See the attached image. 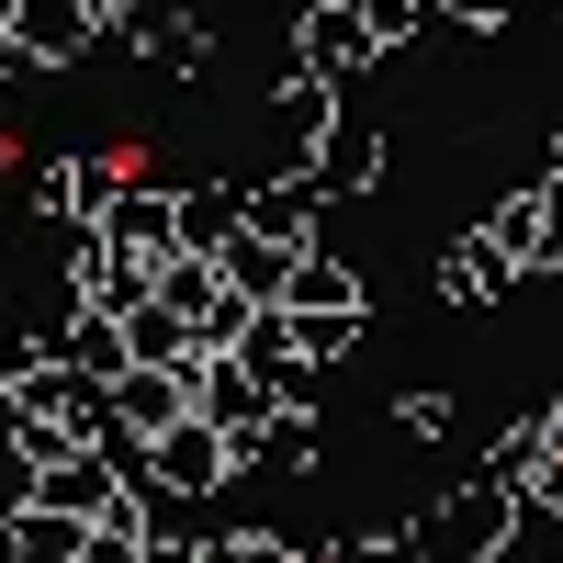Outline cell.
Instances as JSON below:
<instances>
[{
  "label": "cell",
  "mask_w": 563,
  "mask_h": 563,
  "mask_svg": "<svg viewBox=\"0 0 563 563\" xmlns=\"http://www.w3.org/2000/svg\"><path fill=\"white\" fill-rule=\"evenodd\" d=\"M0 34L23 45V68H68V57H79V45L102 34V23H90L79 0H12V23H0Z\"/></svg>",
  "instance_id": "obj_4"
},
{
  "label": "cell",
  "mask_w": 563,
  "mask_h": 563,
  "mask_svg": "<svg viewBox=\"0 0 563 563\" xmlns=\"http://www.w3.org/2000/svg\"><path fill=\"white\" fill-rule=\"evenodd\" d=\"M552 169H563V158H552Z\"/></svg>",
  "instance_id": "obj_17"
},
{
  "label": "cell",
  "mask_w": 563,
  "mask_h": 563,
  "mask_svg": "<svg viewBox=\"0 0 563 563\" xmlns=\"http://www.w3.org/2000/svg\"><path fill=\"white\" fill-rule=\"evenodd\" d=\"M0 563H12V519H0Z\"/></svg>",
  "instance_id": "obj_15"
},
{
  "label": "cell",
  "mask_w": 563,
  "mask_h": 563,
  "mask_svg": "<svg viewBox=\"0 0 563 563\" xmlns=\"http://www.w3.org/2000/svg\"><path fill=\"white\" fill-rule=\"evenodd\" d=\"M12 68H23V45H12V34H0V79H12Z\"/></svg>",
  "instance_id": "obj_14"
},
{
  "label": "cell",
  "mask_w": 563,
  "mask_h": 563,
  "mask_svg": "<svg viewBox=\"0 0 563 563\" xmlns=\"http://www.w3.org/2000/svg\"><path fill=\"white\" fill-rule=\"evenodd\" d=\"M79 552H90V530L57 519V507H23L12 519V563H79Z\"/></svg>",
  "instance_id": "obj_8"
},
{
  "label": "cell",
  "mask_w": 563,
  "mask_h": 563,
  "mask_svg": "<svg viewBox=\"0 0 563 563\" xmlns=\"http://www.w3.org/2000/svg\"><path fill=\"white\" fill-rule=\"evenodd\" d=\"M282 316H361V282L339 271V260H294V271H282Z\"/></svg>",
  "instance_id": "obj_5"
},
{
  "label": "cell",
  "mask_w": 563,
  "mask_h": 563,
  "mask_svg": "<svg viewBox=\"0 0 563 563\" xmlns=\"http://www.w3.org/2000/svg\"><path fill=\"white\" fill-rule=\"evenodd\" d=\"M372 169H384V147H372L361 124H339V135H327V147H316V169H305V180H316V192H361Z\"/></svg>",
  "instance_id": "obj_9"
},
{
  "label": "cell",
  "mask_w": 563,
  "mask_h": 563,
  "mask_svg": "<svg viewBox=\"0 0 563 563\" xmlns=\"http://www.w3.org/2000/svg\"><path fill=\"white\" fill-rule=\"evenodd\" d=\"M102 249H124V260H180V192H147V180H124V192L102 203V225H90Z\"/></svg>",
  "instance_id": "obj_1"
},
{
  "label": "cell",
  "mask_w": 563,
  "mask_h": 563,
  "mask_svg": "<svg viewBox=\"0 0 563 563\" xmlns=\"http://www.w3.org/2000/svg\"><path fill=\"white\" fill-rule=\"evenodd\" d=\"M57 361L90 372V384H113V372H124V316H90V305H79V316L57 327Z\"/></svg>",
  "instance_id": "obj_7"
},
{
  "label": "cell",
  "mask_w": 563,
  "mask_h": 563,
  "mask_svg": "<svg viewBox=\"0 0 563 563\" xmlns=\"http://www.w3.org/2000/svg\"><path fill=\"white\" fill-rule=\"evenodd\" d=\"M361 45H384V34H372V12H305V79L361 68Z\"/></svg>",
  "instance_id": "obj_6"
},
{
  "label": "cell",
  "mask_w": 563,
  "mask_h": 563,
  "mask_svg": "<svg viewBox=\"0 0 563 563\" xmlns=\"http://www.w3.org/2000/svg\"><path fill=\"white\" fill-rule=\"evenodd\" d=\"M79 12H90V23H113V12H124V0H79Z\"/></svg>",
  "instance_id": "obj_13"
},
{
  "label": "cell",
  "mask_w": 563,
  "mask_h": 563,
  "mask_svg": "<svg viewBox=\"0 0 563 563\" xmlns=\"http://www.w3.org/2000/svg\"><path fill=\"white\" fill-rule=\"evenodd\" d=\"M507 507H519L507 485H474V496H451L440 519L417 530V563H485V552L507 541Z\"/></svg>",
  "instance_id": "obj_2"
},
{
  "label": "cell",
  "mask_w": 563,
  "mask_h": 563,
  "mask_svg": "<svg viewBox=\"0 0 563 563\" xmlns=\"http://www.w3.org/2000/svg\"><path fill=\"white\" fill-rule=\"evenodd\" d=\"M192 563H294V552H282V541H260V530H249V541H192Z\"/></svg>",
  "instance_id": "obj_12"
},
{
  "label": "cell",
  "mask_w": 563,
  "mask_h": 563,
  "mask_svg": "<svg viewBox=\"0 0 563 563\" xmlns=\"http://www.w3.org/2000/svg\"><path fill=\"white\" fill-rule=\"evenodd\" d=\"M552 440H563V417H552Z\"/></svg>",
  "instance_id": "obj_16"
},
{
  "label": "cell",
  "mask_w": 563,
  "mask_h": 563,
  "mask_svg": "<svg viewBox=\"0 0 563 563\" xmlns=\"http://www.w3.org/2000/svg\"><path fill=\"white\" fill-rule=\"evenodd\" d=\"M34 474H45V462H34L12 429H0V519H23V507H34Z\"/></svg>",
  "instance_id": "obj_10"
},
{
  "label": "cell",
  "mask_w": 563,
  "mask_h": 563,
  "mask_svg": "<svg viewBox=\"0 0 563 563\" xmlns=\"http://www.w3.org/2000/svg\"><path fill=\"white\" fill-rule=\"evenodd\" d=\"M214 474H238V451H225L203 417H180V429L147 440V474H135V485H158V496H203Z\"/></svg>",
  "instance_id": "obj_3"
},
{
  "label": "cell",
  "mask_w": 563,
  "mask_h": 563,
  "mask_svg": "<svg viewBox=\"0 0 563 563\" xmlns=\"http://www.w3.org/2000/svg\"><path fill=\"white\" fill-rule=\"evenodd\" d=\"M282 135H327V79H294V90H282Z\"/></svg>",
  "instance_id": "obj_11"
}]
</instances>
